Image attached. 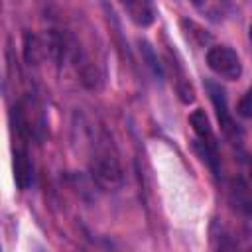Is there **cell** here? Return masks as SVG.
Instances as JSON below:
<instances>
[{
  "label": "cell",
  "mask_w": 252,
  "mask_h": 252,
  "mask_svg": "<svg viewBox=\"0 0 252 252\" xmlns=\"http://www.w3.org/2000/svg\"><path fill=\"white\" fill-rule=\"evenodd\" d=\"M238 114L244 116V118H252V87H248V91L240 98V102H238Z\"/></svg>",
  "instance_id": "8"
},
{
  "label": "cell",
  "mask_w": 252,
  "mask_h": 252,
  "mask_svg": "<svg viewBox=\"0 0 252 252\" xmlns=\"http://www.w3.org/2000/svg\"><path fill=\"white\" fill-rule=\"evenodd\" d=\"M189 124L197 136V148L203 156V159L211 165V169L219 171V152H217V136L211 128V122L205 114V110L197 108L189 114Z\"/></svg>",
  "instance_id": "3"
},
{
  "label": "cell",
  "mask_w": 252,
  "mask_h": 252,
  "mask_svg": "<svg viewBox=\"0 0 252 252\" xmlns=\"http://www.w3.org/2000/svg\"><path fill=\"white\" fill-rule=\"evenodd\" d=\"M193 2H195V4H199V2H201V0H193Z\"/></svg>",
  "instance_id": "11"
},
{
  "label": "cell",
  "mask_w": 252,
  "mask_h": 252,
  "mask_svg": "<svg viewBox=\"0 0 252 252\" xmlns=\"http://www.w3.org/2000/svg\"><path fill=\"white\" fill-rule=\"evenodd\" d=\"M14 181L22 191L30 189V185L33 183V165L26 146L14 148Z\"/></svg>",
  "instance_id": "6"
},
{
  "label": "cell",
  "mask_w": 252,
  "mask_h": 252,
  "mask_svg": "<svg viewBox=\"0 0 252 252\" xmlns=\"http://www.w3.org/2000/svg\"><path fill=\"white\" fill-rule=\"evenodd\" d=\"M250 41H252V24H250Z\"/></svg>",
  "instance_id": "10"
},
{
  "label": "cell",
  "mask_w": 252,
  "mask_h": 252,
  "mask_svg": "<svg viewBox=\"0 0 252 252\" xmlns=\"http://www.w3.org/2000/svg\"><path fill=\"white\" fill-rule=\"evenodd\" d=\"M142 49H144V55H146V59L150 61L148 65L152 67V71H154L156 75H161V65H159V61L154 57V51L150 49V45H148V43H144V47H142Z\"/></svg>",
  "instance_id": "9"
},
{
  "label": "cell",
  "mask_w": 252,
  "mask_h": 252,
  "mask_svg": "<svg viewBox=\"0 0 252 252\" xmlns=\"http://www.w3.org/2000/svg\"><path fill=\"white\" fill-rule=\"evenodd\" d=\"M10 120H12L14 134L18 136L20 142H32V140L39 142L43 138V130H45L43 112L35 96H32L30 93H26L14 102Z\"/></svg>",
  "instance_id": "2"
},
{
  "label": "cell",
  "mask_w": 252,
  "mask_h": 252,
  "mask_svg": "<svg viewBox=\"0 0 252 252\" xmlns=\"http://www.w3.org/2000/svg\"><path fill=\"white\" fill-rule=\"evenodd\" d=\"M207 65L213 73H217L222 79L234 81L242 75V63L234 49L228 45H213L207 51Z\"/></svg>",
  "instance_id": "4"
},
{
  "label": "cell",
  "mask_w": 252,
  "mask_h": 252,
  "mask_svg": "<svg viewBox=\"0 0 252 252\" xmlns=\"http://www.w3.org/2000/svg\"><path fill=\"white\" fill-rule=\"evenodd\" d=\"M130 20L138 26H150L156 18L154 0H120Z\"/></svg>",
  "instance_id": "7"
},
{
  "label": "cell",
  "mask_w": 252,
  "mask_h": 252,
  "mask_svg": "<svg viewBox=\"0 0 252 252\" xmlns=\"http://www.w3.org/2000/svg\"><path fill=\"white\" fill-rule=\"evenodd\" d=\"M89 171L93 181L104 191H114L122 185L118 152L112 136L104 128L89 132Z\"/></svg>",
  "instance_id": "1"
},
{
  "label": "cell",
  "mask_w": 252,
  "mask_h": 252,
  "mask_svg": "<svg viewBox=\"0 0 252 252\" xmlns=\"http://www.w3.org/2000/svg\"><path fill=\"white\" fill-rule=\"evenodd\" d=\"M207 91H209V96H211V102L215 106V112H217V118H219V124H220V130L224 132V136H228L230 140H238L240 138V128L238 124L234 122L230 110H228V104H226V94L224 91L220 89V85L209 81L207 83Z\"/></svg>",
  "instance_id": "5"
}]
</instances>
